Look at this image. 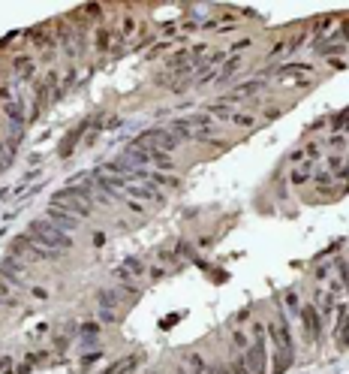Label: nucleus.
I'll return each instance as SVG.
<instances>
[{
	"instance_id": "f257e3e1",
	"label": "nucleus",
	"mask_w": 349,
	"mask_h": 374,
	"mask_svg": "<svg viewBox=\"0 0 349 374\" xmlns=\"http://www.w3.org/2000/svg\"><path fill=\"white\" fill-rule=\"evenodd\" d=\"M268 335H271V344H274V374H283L289 365H292V356H295V344H292V332H289V323L280 314L277 320H271L268 326Z\"/></svg>"
},
{
	"instance_id": "f03ea898",
	"label": "nucleus",
	"mask_w": 349,
	"mask_h": 374,
	"mask_svg": "<svg viewBox=\"0 0 349 374\" xmlns=\"http://www.w3.org/2000/svg\"><path fill=\"white\" fill-rule=\"evenodd\" d=\"M28 236H31L33 241H39L42 247L55 251V254H61V251H69V247H72V238H69V233L58 230L51 220H33L31 227H28Z\"/></svg>"
},
{
	"instance_id": "7ed1b4c3",
	"label": "nucleus",
	"mask_w": 349,
	"mask_h": 374,
	"mask_svg": "<svg viewBox=\"0 0 349 374\" xmlns=\"http://www.w3.org/2000/svg\"><path fill=\"white\" fill-rule=\"evenodd\" d=\"M51 205H58V208H64L69 214H75V217H91V211H94V196L85 190V187H64V190H58L55 193V200Z\"/></svg>"
},
{
	"instance_id": "20e7f679",
	"label": "nucleus",
	"mask_w": 349,
	"mask_h": 374,
	"mask_svg": "<svg viewBox=\"0 0 349 374\" xmlns=\"http://www.w3.org/2000/svg\"><path fill=\"white\" fill-rule=\"evenodd\" d=\"M253 332H256V338H253V344H250V350H247V356H244V359H247V368H250V374H268V368H265V362H268V359H265V338H262L265 329L256 326Z\"/></svg>"
},
{
	"instance_id": "39448f33",
	"label": "nucleus",
	"mask_w": 349,
	"mask_h": 374,
	"mask_svg": "<svg viewBox=\"0 0 349 374\" xmlns=\"http://www.w3.org/2000/svg\"><path fill=\"white\" fill-rule=\"evenodd\" d=\"M301 323H304V332L310 341H319L322 332V320H319V308L316 305H304L301 308Z\"/></svg>"
},
{
	"instance_id": "423d86ee",
	"label": "nucleus",
	"mask_w": 349,
	"mask_h": 374,
	"mask_svg": "<svg viewBox=\"0 0 349 374\" xmlns=\"http://www.w3.org/2000/svg\"><path fill=\"white\" fill-rule=\"evenodd\" d=\"M48 220H51L58 230H64V233L75 230V227H82V217L69 214V211H64V208H58V205H48Z\"/></svg>"
},
{
	"instance_id": "0eeeda50",
	"label": "nucleus",
	"mask_w": 349,
	"mask_h": 374,
	"mask_svg": "<svg viewBox=\"0 0 349 374\" xmlns=\"http://www.w3.org/2000/svg\"><path fill=\"white\" fill-rule=\"evenodd\" d=\"M337 347L349 350V308H340V320H337Z\"/></svg>"
},
{
	"instance_id": "6e6552de",
	"label": "nucleus",
	"mask_w": 349,
	"mask_h": 374,
	"mask_svg": "<svg viewBox=\"0 0 349 374\" xmlns=\"http://www.w3.org/2000/svg\"><path fill=\"white\" fill-rule=\"evenodd\" d=\"M3 112H6V118H9L12 124H24V109H21V100L6 97V100H3Z\"/></svg>"
},
{
	"instance_id": "1a4fd4ad",
	"label": "nucleus",
	"mask_w": 349,
	"mask_h": 374,
	"mask_svg": "<svg viewBox=\"0 0 349 374\" xmlns=\"http://www.w3.org/2000/svg\"><path fill=\"white\" fill-rule=\"evenodd\" d=\"M129 196H139V200H154V203H163V193L157 187H139V184H124Z\"/></svg>"
},
{
	"instance_id": "9d476101",
	"label": "nucleus",
	"mask_w": 349,
	"mask_h": 374,
	"mask_svg": "<svg viewBox=\"0 0 349 374\" xmlns=\"http://www.w3.org/2000/svg\"><path fill=\"white\" fill-rule=\"evenodd\" d=\"M259 88H262V82H259V79H256V82H244V85H238V88H235V91L226 97V103H238L241 97H250V94H256Z\"/></svg>"
},
{
	"instance_id": "9b49d317",
	"label": "nucleus",
	"mask_w": 349,
	"mask_h": 374,
	"mask_svg": "<svg viewBox=\"0 0 349 374\" xmlns=\"http://www.w3.org/2000/svg\"><path fill=\"white\" fill-rule=\"evenodd\" d=\"M85 130H88V124H78L75 130H69V133H66L64 145H61V157H69V154H72V148H75V142L82 139V133H85Z\"/></svg>"
},
{
	"instance_id": "f8f14e48",
	"label": "nucleus",
	"mask_w": 349,
	"mask_h": 374,
	"mask_svg": "<svg viewBox=\"0 0 349 374\" xmlns=\"http://www.w3.org/2000/svg\"><path fill=\"white\" fill-rule=\"evenodd\" d=\"M28 39H31L33 45H39V48H51V45H55V36H48L45 28H33V31H28Z\"/></svg>"
},
{
	"instance_id": "ddd939ff",
	"label": "nucleus",
	"mask_w": 349,
	"mask_h": 374,
	"mask_svg": "<svg viewBox=\"0 0 349 374\" xmlns=\"http://www.w3.org/2000/svg\"><path fill=\"white\" fill-rule=\"evenodd\" d=\"M12 64H15V69H18V72H21V79H31V76H33V61H31V55H18Z\"/></svg>"
},
{
	"instance_id": "4468645a",
	"label": "nucleus",
	"mask_w": 349,
	"mask_h": 374,
	"mask_svg": "<svg viewBox=\"0 0 349 374\" xmlns=\"http://www.w3.org/2000/svg\"><path fill=\"white\" fill-rule=\"evenodd\" d=\"M238 67H241V58H229V61L223 64V69L217 72V79H220V82H229V79L235 76V69H238Z\"/></svg>"
},
{
	"instance_id": "2eb2a0df",
	"label": "nucleus",
	"mask_w": 349,
	"mask_h": 374,
	"mask_svg": "<svg viewBox=\"0 0 349 374\" xmlns=\"http://www.w3.org/2000/svg\"><path fill=\"white\" fill-rule=\"evenodd\" d=\"M208 115H211V118H220V121H232V115H235V112L229 109V103H217V106H211V109H208Z\"/></svg>"
},
{
	"instance_id": "dca6fc26",
	"label": "nucleus",
	"mask_w": 349,
	"mask_h": 374,
	"mask_svg": "<svg viewBox=\"0 0 349 374\" xmlns=\"http://www.w3.org/2000/svg\"><path fill=\"white\" fill-rule=\"evenodd\" d=\"M172 133L178 139H193V127H190V121H175L172 124Z\"/></svg>"
},
{
	"instance_id": "f3484780",
	"label": "nucleus",
	"mask_w": 349,
	"mask_h": 374,
	"mask_svg": "<svg viewBox=\"0 0 349 374\" xmlns=\"http://www.w3.org/2000/svg\"><path fill=\"white\" fill-rule=\"evenodd\" d=\"M127 275H145V266H142L139 260L129 257L127 263H124V269H121V278H127Z\"/></svg>"
},
{
	"instance_id": "a211bd4d",
	"label": "nucleus",
	"mask_w": 349,
	"mask_h": 374,
	"mask_svg": "<svg viewBox=\"0 0 349 374\" xmlns=\"http://www.w3.org/2000/svg\"><path fill=\"white\" fill-rule=\"evenodd\" d=\"M96 302L105 308V311H112V308L118 305V296H115V293H109V290H102V293H96Z\"/></svg>"
},
{
	"instance_id": "6ab92c4d",
	"label": "nucleus",
	"mask_w": 349,
	"mask_h": 374,
	"mask_svg": "<svg viewBox=\"0 0 349 374\" xmlns=\"http://www.w3.org/2000/svg\"><path fill=\"white\" fill-rule=\"evenodd\" d=\"M292 72H313V67L310 64H289L280 69V76H292Z\"/></svg>"
},
{
	"instance_id": "aec40b11",
	"label": "nucleus",
	"mask_w": 349,
	"mask_h": 374,
	"mask_svg": "<svg viewBox=\"0 0 349 374\" xmlns=\"http://www.w3.org/2000/svg\"><path fill=\"white\" fill-rule=\"evenodd\" d=\"M109 42H112V34L102 28V31L96 34V48H99V52H105V48H109Z\"/></svg>"
},
{
	"instance_id": "412c9836",
	"label": "nucleus",
	"mask_w": 349,
	"mask_h": 374,
	"mask_svg": "<svg viewBox=\"0 0 349 374\" xmlns=\"http://www.w3.org/2000/svg\"><path fill=\"white\" fill-rule=\"evenodd\" d=\"M232 124H238V127H253V118H250V115L235 112V115H232Z\"/></svg>"
},
{
	"instance_id": "4be33fe9",
	"label": "nucleus",
	"mask_w": 349,
	"mask_h": 374,
	"mask_svg": "<svg viewBox=\"0 0 349 374\" xmlns=\"http://www.w3.org/2000/svg\"><path fill=\"white\" fill-rule=\"evenodd\" d=\"M232 374H250V368H247V359H244V356H238V359L232 362Z\"/></svg>"
},
{
	"instance_id": "5701e85b",
	"label": "nucleus",
	"mask_w": 349,
	"mask_h": 374,
	"mask_svg": "<svg viewBox=\"0 0 349 374\" xmlns=\"http://www.w3.org/2000/svg\"><path fill=\"white\" fill-rule=\"evenodd\" d=\"M319 55H322V58H331V55H340V52H343V45H325V48H316Z\"/></svg>"
},
{
	"instance_id": "b1692460",
	"label": "nucleus",
	"mask_w": 349,
	"mask_h": 374,
	"mask_svg": "<svg viewBox=\"0 0 349 374\" xmlns=\"http://www.w3.org/2000/svg\"><path fill=\"white\" fill-rule=\"evenodd\" d=\"M307 178H310V172H307V169H298V172H292V184H304Z\"/></svg>"
},
{
	"instance_id": "393cba45",
	"label": "nucleus",
	"mask_w": 349,
	"mask_h": 374,
	"mask_svg": "<svg viewBox=\"0 0 349 374\" xmlns=\"http://www.w3.org/2000/svg\"><path fill=\"white\" fill-rule=\"evenodd\" d=\"M42 359H48V353H33V356H28L24 362H28V368H31V365H36V362H42Z\"/></svg>"
},
{
	"instance_id": "a878e982",
	"label": "nucleus",
	"mask_w": 349,
	"mask_h": 374,
	"mask_svg": "<svg viewBox=\"0 0 349 374\" xmlns=\"http://www.w3.org/2000/svg\"><path fill=\"white\" fill-rule=\"evenodd\" d=\"M205 374H229V368H223L220 362H214V365H208V368H205Z\"/></svg>"
},
{
	"instance_id": "bb28decb",
	"label": "nucleus",
	"mask_w": 349,
	"mask_h": 374,
	"mask_svg": "<svg viewBox=\"0 0 349 374\" xmlns=\"http://www.w3.org/2000/svg\"><path fill=\"white\" fill-rule=\"evenodd\" d=\"M154 181H159V184H178V178H172V175H154Z\"/></svg>"
},
{
	"instance_id": "cd10ccee",
	"label": "nucleus",
	"mask_w": 349,
	"mask_h": 374,
	"mask_svg": "<svg viewBox=\"0 0 349 374\" xmlns=\"http://www.w3.org/2000/svg\"><path fill=\"white\" fill-rule=\"evenodd\" d=\"M121 31H124V36H129L136 31V21H132V18H124V28H121Z\"/></svg>"
},
{
	"instance_id": "c85d7f7f",
	"label": "nucleus",
	"mask_w": 349,
	"mask_h": 374,
	"mask_svg": "<svg viewBox=\"0 0 349 374\" xmlns=\"http://www.w3.org/2000/svg\"><path fill=\"white\" fill-rule=\"evenodd\" d=\"M331 21H334V18H322V21H319V24H316V28H313V31H316V34H325Z\"/></svg>"
},
{
	"instance_id": "c756f323",
	"label": "nucleus",
	"mask_w": 349,
	"mask_h": 374,
	"mask_svg": "<svg viewBox=\"0 0 349 374\" xmlns=\"http://www.w3.org/2000/svg\"><path fill=\"white\" fill-rule=\"evenodd\" d=\"M316 184L328 187V184H331V175H328V172H319V175H316Z\"/></svg>"
},
{
	"instance_id": "7c9ffc66",
	"label": "nucleus",
	"mask_w": 349,
	"mask_h": 374,
	"mask_svg": "<svg viewBox=\"0 0 349 374\" xmlns=\"http://www.w3.org/2000/svg\"><path fill=\"white\" fill-rule=\"evenodd\" d=\"M286 305L292 308V311H298V296L295 293H286Z\"/></svg>"
},
{
	"instance_id": "2f4dec72",
	"label": "nucleus",
	"mask_w": 349,
	"mask_h": 374,
	"mask_svg": "<svg viewBox=\"0 0 349 374\" xmlns=\"http://www.w3.org/2000/svg\"><path fill=\"white\" fill-rule=\"evenodd\" d=\"M244 48H250V39H241V42H235L229 52H244Z\"/></svg>"
},
{
	"instance_id": "473e14b6",
	"label": "nucleus",
	"mask_w": 349,
	"mask_h": 374,
	"mask_svg": "<svg viewBox=\"0 0 349 374\" xmlns=\"http://www.w3.org/2000/svg\"><path fill=\"white\" fill-rule=\"evenodd\" d=\"M232 341H235V347H244V344H247L244 332H235V335H232Z\"/></svg>"
},
{
	"instance_id": "72a5a7b5",
	"label": "nucleus",
	"mask_w": 349,
	"mask_h": 374,
	"mask_svg": "<svg viewBox=\"0 0 349 374\" xmlns=\"http://www.w3.org/2000/svg\"><path fill=\"white\" fill-rule=\"evenodd\" d=\"M99 320H105V323H115V320H118V317H115V314H112V311H102V314H99Z\"/></svg>"
},
{
	"instance_id": "f704fd0d",
	"label": "nucleus",
	"mask_w": 349,
	"mask_h": 374,
	"mask_svg": "<svg viewBox=\"0 0 349 374\" xmlns=\"http://www.w3.org/2000/svg\"><path fill=\"white\" fill-rule=\"evenodd\" d=\"M94 244L96 247H102V244H105V236H102V233H94Z\"/></svg>"
},
{
	"instance_id": "c9c22d12",
	"label": "nucleus",
	"mask_w": 349,
	"mask_h": 374,
	"mask_svg": "<svg viewBox=\"0 0 349 374\" xmlns=\"http://www.w3.org/2000/svg\"><path fill=\"white\" fill-rule=\"evenodd\" d=\"M0 169H3V160H0Z\"/></svg>"
}]
</instances>
